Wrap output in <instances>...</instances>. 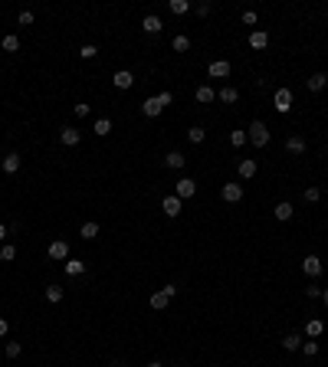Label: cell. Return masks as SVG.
Here are the masks:
<instances>
[{"label": "cell", "instance_id": "obj_18", "mask_svg": "<svg viewBox=\"0 0 328 367\" xmlns=\"http://www.w3.org/2000/svg\"><path fill=\"white\" fill-rule=\"evenodd\" d=\"M322 331H325V321H322V318H309L305 335H309V338H322Z\"/></svg>", "mask_w": 328, "mask_h": 367}, {"label": "cell", "instance_id": "obj_16", "mask_svg": "<svg viewBox=\"0 0 328 367\" xmlns=\"http://www.w3.org/2000/svg\"><path fill=\"white\" fill-rule=\"evenodd\" d=\"M236 171H240V177H243V181H249V177H256V161H253V157H243Z\"/></svg>", "mask_w": 328, "mask_h": 367}, {"label": "cell", "instance_id": "obj_27", "mask_svg": "<svg viewBox=\"0 0 328 367\" xmlns=\"http://www.w3.org/2000/svg\"><path fill=\"white\" fill-rule=\"evenodd\" d=\"M13 259H17V246L4 243V246H0V262H13Z\"/></svg>", "mask_w": 328, "mask_h": 367}, {"label": "cell", "instance_id": "obj_23", "mask_svg": "<svg viewBox=\"0 0 328 367\" xmlns=\"http://www.w3.org/2000/svg\"><path fill=\"white\" fill-rule=\"evenodd\" d=\"M167 302H171V295H167L164 289H161V292H155V295H151V308H155V311L167 308Z\"/></svg>", "mask_w": 328, "mask_h": 367}, {"label": "cell", "instance_id": "obj_13", "mask_svg": "<svg viewBox=\"0 0 328 367\" xmlns=\"http://www.w3.org/2000/svg\"><path fill=\"white\" fill-rule=\"evenodd\" d=\"M194 99H197L200 105H210V102H217V92H213L210 86H200L197 92H194Z\"/></svg>", "mask_w": 328, "mask_h": 367}, {"label": "cell", "instance_id": "obj_31", "mask_svg": "<svg viewBox=\"0 0 328 367\" xmlns=\"http://www.w3.org/2000/svg\"><path fill=\"white\" fill-rule=\"evenodd\" d=\"M95 135H99V138H105L108 135V131H112V118H99V121H95Z\"/></svg>", "mask_w": 328, "mask_h": 367}, {"label": "cell", "instance_id": "obj_10", "mask_svg": "<svg viewBox=\"0 0 328 367\" xmlns=\"http://www.w3.org/2000/svg\"><path fill=\"white\" fill-rule=\"evenodd\" d=\"M141 30H144V33H161V30H164L161 17H155V13H148V17L141 20Z\"/></svg>", "mask_w": 328, "mask_h": 367}, {"label": "cell", "instance_id": "obj_15", "mask_svg": "<svg viewBox=\"0 0 328 367\" xmlns=\"http://www.w3.org/2000/svg\"><path fill=\"white\" fill-rule=\"evenodd\" d=\"M305 86H309V92H322V89L328 86V75L325 72H315V75H309V82H305Z\"/></svg>", "mask_w": 328, "mask_h": 367}, {"label": "cell", "instance_id": "obj_25", "mask_svg": "<svg viewBox=\"0 0 328 367\" xmlns=\"http://www.w3.org/2000/svg\"><path fill=\"white\" fill-rule=\"evenodd\" d=\"M66 272L69 275H82V272H86V262H82V259H66Z\"/></svg>", "mask_w": 328, "mask_h": 367}, {"label": "cell", "instance_id": "obj_29", "mask_svg": "<svg viewBox=\"0 0 328 367\" xmlns=\"http://www.w3.org/2000/svg\"><path fill=\"white\" fill-rule=\"evenodd\" d=\"M249 141V138H246V131H230V144H233V148H243V144H246Z\"/></svg>", "mask_w": 328, "mask_h": 367}, {"label": "cell", "instance_id": "obj_7", "mask_svg": "<svg viewBox=\"0 0 328 367\" xmlns=\"http://www.w3.org/2000/svg\"><path fill=\"white\" fill-rule=\"evenodd\" d=\"M112 86H115V89H131V86H135V75H131L128 69H118V72L112 75Z\"/></svg>", "mask_w": 328, "mask_h": 367}, {"label": "cell", "instance_id": "obj_11", "mask_svg": "<svg viewBox=\"0 0 328 367\" xmlns=\"http://www.w3.org/2000/svg\"><path fill=\"white\" fill-rule=\"evenodd\" d=\"M79 138H82L79 128H62V131H59V141L66 144V148H76V144H79Z\"/></svg>", "mask_w": 328, "mask_h": 367}, {"label": "cell", "instance_id": "obj_8", "mask_svg": "<svg viewBox=\"0 0 328 367\" xmlns=\"http://www.w3.org/2000/svg\"><path fill=\"white\" fill-rule=\"evenodd\" d=\"M223 200H227V203H240L243 200V184H223Z\"/></svg>", "mask_w": 328, "mask_h": 367}, {"label": "cell", "instance_id": "obj_44", "mask_svg": "<svg viewBox=\"0 0 328 367\" xmlns=\"http://www.w3.org/2000/svg\"><path fill=\"white\" fill-rule=\"evenodd\" d=\"M4 239H7V226L0 223V243H4Z\"/></svg>", "mask_w": 328, "mask_h": 367}, {"label": "cell", "instance_id": "obj_30", "mask_svg": "<svg viewBox=\"0 0 328 367\" xmlns=\"http://www.w3.org/2000/svg\"><path fill=\"white\" fill-rule=\"evenodd\" d=\"M282 348H285V351L302 348V338H299V335H285V338H282Z\"/></svg>", "mask_w": 328, "mask_h": 367}, {"label": "cell", "instance_id": "obj_46", "mask_svg": "<svg viewBox=\"0 0 328 367\" xmlns=\"http://www.w3.org/2000/svg\"><path fill=\"white\" fill-rule=\"evenodd\" d=\"M148 367H164V364H161V361H151V364H148Z\"/></svg>", "mask_w": 328, "mask_h": 367}, {"label": "cell", "instance_id": "obj_1", "mask_svg": "<svg viewBox=\"0 0 328 367\" xmlns=\"http://www.w3.org/2000/svg\"><path fill=\"white\" fill-rule=\"evenodd\" d=\"M174 102V95L171 92H161V95H151V99H144V105H141V112L148 115V118H158V115L164 112L167 105Z\"/></svg>", "mask_w": 328, "mask_h": 367}, {"label": "cell", "instance_id": "obj_17", "mask_svg": "<svg viewBox=\"0 0 328 367\" xmlns=\"http://www.w3.org/2000/svg\"><path fill=\"white\" fill-rule=\"evenodd\" d=\"M161 210H164V217H177L180 213V197H164Z\"/></svg>", "mask_w": 328, "mask_h": 367}, {"label": "cell", "instance_id": "obj_12", "mask_svg": "<svg viewBox=\"0 0 328 367\" xmlns=\"http://www.w3.org/2000/svg\"><path fill=\"white\" fill-rule=\"evenodd\" d=\"M249 46H253V50H266V46H269V33L266 30L249 33Z\"/></svg>", "mask_w": 328, "mask_h": 367}, {"label": "cell", "instance_id": "obj_2", "mask_svg": "<svg viewBox=\"0 0 328 367\" xmlns=\"http://www.w3.org/2000/svg\"><path fill=\"white\" fill-rule=\"evenodd\" d=\"M246 138L256 144V148H266V144H269V128H266L263 121H253V125L246 128Z\"/></svg>", "mask_w": 328, "mask_h": 367}, {"label": "cell", "instance_id": "obj_28", "mask_svg": "<svg viewBox=\"0 0 328 367\" xmlns=\"http://www.w3.org/2000/svg\"><path fill=\"white\" fill-rule=\"evenodd\" d=\"M0 46H4L7 53H17V50H20V36H13V33H7V36H4V43H0Z\"/></svg>", "mask_w": 328, "mask_h": 367}, {"label": "cell", "instance_id": "obj_3", "mask_svg": "<svg viewBox=\"0 0 328 367\" xmlns=\"http://www.w3.org/2000/svg\"><path fill=\"white\" fill-rule=\"evenodd\" d=\"M273 105H276V112H292V105H296V99H292V92L289 89H276V95H273Z\"/></svg>", "mask_w": 328, "mask_h": 367}, {"label": "cell", "instance_id": "obj_41", "mask_svg": "<svg viewBox=\"0 0 328 367\" xmlns=\"http://www.w3.org/2000/svg\"><path fill=\"white\" fill-rule=\"evenodd\" d=\"M322 292H325V289H318V286H309V289H305V295H309V299H318Z\"/></svg>", "mask_w": 328, "mask_h": 367}, {"label": "cell", "instance_id": "obj_43", "mask_svg": "<svg viewBox=\"0 0 328 367\" xmlns=\"http://www.w3.org/2000/svg\"><path fill=\"white\" fill-rule=\"evenodd\" d=\"M7 331H10V321H7V318H0V338H7Z\"/></svg>", "mask_w": 328, "mask_h": 367}, {"label": "cell", "instance_id": "obj_24", "mask_svg": "<svg viewBox=\"0 0 328 367\" xmlns=\"http://www.w3.org/2000/svg\"><path fill=\"white\" fill-rule=\"evenodd\" d=\"M79 236H82V239H95V236H99V223H92V220H89V223H82Z\"/></svg>", "mask_w": 328, "mask_h": 367}, {"label": "cell", "instance_id": "obj_45", "mask_svg": "<svg viewBox=\"0 0 328 367\" xmlns=\"http://www.w3.org/2000/svg\"><path fill=\"white\" fill-rule=\"evenodd\" d=\"M322 302H325V308H328V289H325V292H322Z\"/></svg>", "mask_w": 328, "mask_h": 367}, {"label": "cell", "instance_id": "obj_19", "mask_svg": "<svg viewBox=\"0 0 328 367\" xmlns=\"http://www.w3.org/2000/svg\"><path fill=\"white\" fill-rule=\"evenodd\" d=\"M217 99L223 102V105H233V102H236V99H240V92H236V89H233V86H223V89H220V92H217Z\"/></svg>", "mask_w": 328, "mask_h": 367}, {"label": "cell", "instance_id": "obj_4", "mask_svg": "<svg viewBox=\"0 0 328 367\" xmlns=\"http://www.w3.org/2000/svg\"><path fill=\"white\" fill-rule=\"evenodd\" d=\"M194 193H197V184H194L191 177H180V181L174 184V197H180V200H191Z\"/></svg>", "mask_w": 328, "mask_h": 367}, {"label": "cell", "instance_id": "obj_20", "mask_svg": "<svg viewBox=\"0 0 328 367\" xmlns=\"http://www.w3.org/2000/svg\"><path fill=\"white\" fill-rule=\"evenodd\" d=\"M0 168H4V174H17L20 171V154H7L4 161H0Z\"/></svg>", "mask_w": 328, "mask_h": 367}, {"label": "cell", "instance_id": "obj_39", "mask_svg": "<svg viewBox=\"0 0 328 367\" xmlns=\"http://www.w3.org/2000/svg\"><path fill=\"white\" fill-rule=\"evenodd\" d=\"M72 112H76V115H79V118H86V115H89V112H92V105H86V102H79V105H76V108H72Z\"/></svg>", "mask_w": 328, "mask_h": 367}, {"label": "cell", "instance_id": "obj_34", "mask_svg": "<svg viewBox=\"0 0 328 367\" xmlns=\"http://www.w3.org/2000/svg\"><path fill=\"white\" fill-rule=\"evenodd\" d=\"M187 138H191V144H200L207 138V131L204 128H191V131H187Z\"/></svg>", "mask_w": 328, "mask_h": 367}, {"label": "cell", "instance_id": "obj_40", "mask_svg": "<svg viewBox=\"0 0 328 367\" xmlns=\"http://www.w3.org/2000/svg\"><path fill=\"white\" fill-rule=\"evenodd\" d=\"M30 23H33V13L23 10V13H20V26H30Z\"/></svg>", "mask_w": 328, "mask_h": 367}, {"label": "cell", "instance_id": "obj_33", "mask_svg": "<svg viewBox=\"0 0 328 367\" xmlns=\"http://www.w3.org/2000/svg\"><path fill=\"white\" fill-rule=\"evenodd\" d=\"M174 50H177V53H187V50H191V39H187V36H174Z\"/></svg>", "mask_w": 328, "mask_h": 367}, {"label": "cell", "instance_id": "obj_9", "mask_svg": "<svg viewBox=\"0 0 328 367\" xmlns=\"http://www.w3.org/2000/svg\"><path fill=\"white\" fill-rule=\"evenodd\" d=\"M302 269H305V275H312V279H315V275H322V259H318V256H305V259H302Z\"/></svg>", "mask_w": 328, "mask_h": 367}, {"label": "cell", "instance_id": "obj_36", "mask_svg": "<svg viewBox=\"0 0 328 367\" xmlns=\"http://www.w3.org/2000/svg\"><path fill=\"white\" fill-rule=\"evenodd\" d=\"M302 354L315 357V354H318V341H305V344H302Z\"/></svg>", "mask_w": 328, "mask_h": 367}, {"label": "cell", "instance_id": "obj_38", "mask_svg": "<svg viewBox=\"0 0 328 367\" xmlns=\"http://www.w3.org/2000/svg\"><path fill=\"white\" fill-rule=\"evenodd\" d=\"M318 197H322L318 187H309V190H305V200H309V203H318Z\"/></svg>", "mask_w": 328, "mask_h": 367}, {"label": "cell", "instance_id": "obj_42", "mask_svg": "<svg viewBox=\"0 0 328 367\" xmlns=\"http://www.w3.org/2000/svg\"><path fill=\"white\" fill-rule=\"evenodd\" d=\"M243 23L253 26V23H256V13H253V10H246V13H243Z\"/></svg>", "mask_w": 328, "mask_h": 367}, {"label": "cell", "instance_id": "obj_14", "mask_svg": "<svg viewBox=\"0 0 328 367\" xmlns=\"http://www.w3.org/2000/svg\"><path fill=\"white\" fill-rule=\"evenodd\" d=\"M305 148H309V144H305V138H299V135H292L289 141H285V151H289V154H305Z\"/></svg>", "mask_w": 328, "mask_h": 367}, {"label": "cell", "instance_id": "obj_5", "mask_svg": "<svg viewBox=\"0 0 328 367\" xmlns=\"http://www.w3.org/2000/svg\"><path fill=\"white\" fill-rule=\"evenodd\" d=\"M207 75H210V79H227L230 75V62L227 59H213L210 66H207Z\"/></svg>", "mask_w": 328, "mask_h": 367}, {"label": "cell", "instance_id": "obj_35", "mask_svg": "<svg viewBox=\"0 0 328 367\" xmlns=\"http://www.w3.org/2000/svg\"><path fill=\"white\" fill-rule=\"evenodd\" d=\"M79 56H82V59H95V56H99V50H95L92 43H86V46L79 50Z\"/></svg>", "mask_w": 328, "mask_h": 367}, {"label": "cell", "instance_id": "obj_22", "mask_svg": "<svg viewBox=\"0 0 328 367\" xmlns=\"http://www.w3.org/2000/svg\"><path fill=\"white\" fill-rule=\"evenodd\" d=\"M292 213H296V207H292L289 200H282V203H276V220H292Z\"/></svg>", "mask_w": 328, "mask_h": 367}, {"label": "cell", "instance_id": "obj_21", "mask_svg": "<svg viewBox=\"0 0 328 367\" xmlns=\"http://www.w3.org/2000/svg\"><path fill=\"white\" fill-rule=\"evenodd\" d=\"M184 161H187V157L180 154V151H171V154L164 157V164H167V168H171V171H180V168H184Z\"/></svg>", "mask_w": 328, "mask_h": 367}, {"label": "cell", "instance_id": "obj_26", "mask_svg": "<svg viewBox=\"0 0 328 367\" xmlns=\"http://www.w3.org/2000/svg\"><path fill=\"white\" fill-rule=\"evenodd\" d=\"M167 7H171V13H177V17H184V13L191 10V0H171Z\"/></svg>", "mask_w": 328, "mask_h": 367}, {"label": "cell", "instance_id": "obj_6", "mask_svg": "<svg viewBox=\"0 0 328 367\" xmlns=\"http://www.w3.org/2000/svg\"><path fill=\"white\" fill-rule=\"evenodd\" d=\"M50 259H56V262H62V259H69V243L66 239H56V243H50Z\"/></svg>", "mask_w": 328, "mask_h": 367}, {"label": "cell", "instance_id": "obj_37", "mask_svg": "<svg viewBox=\"0 0 328 367\" xmlns=\"http://www.w3.org/2000/svg\"><path fill=\"white\" fill-rule=\"evenodd\" d=\"M20 341H7V357H20Z\"/></svg>", "mask_w": 328, "mask_h": 367}, {"label": "cell", "instance_id": "obj_32", "mask_svg": "<svg viewBox=\"0 0 328 367\" xmlns=\"http://www.w3.org/2000/svg\"><path fill=\"white\" fill-rule=\"evenodd\" d=\"M46 302H53V305L62 302V289L59 286H46Z\"/></svg>", "mask_w": 328, "mask_h": 367}]
</instances>
